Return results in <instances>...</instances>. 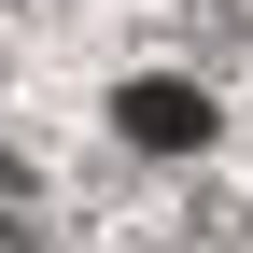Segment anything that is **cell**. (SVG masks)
Instances as JSON below:
<instances>
[{
    "mask_svg": "<svg viewBox=\"0 0 253 253\" xmlns=\"http://www.w3.org/2000/svg\"><path fill=\"white\" fill-rule=\"evenodd\" d=\"M113 141H126V155H155V169H197V155L225 141L211 71H126V84H113Z\"/></svg>",
    "mask_w": 253,
    "mask_h": 253,
    "instance_id": "cell-1",
    "label": "cell"
},
{
    "mask_svg": "<svg viewBox=\"0 0 253 253\" xmlns=\"http://www.w3.org/2000/svg\"><path fill=\"white\" fill-rule=\"evenodd\" d=\"M169 42L197 71H253V0H169Z\"/></svg>",
    "mask_w": 253,
    "mask_h": 253,
    "instance_id": "cell-2",
    "label": "cell"
},
{
    "mask_svg": "<svg viewBox=\"0 0 253 253\" xmlns=\"http://www.w3.org/2000/svg\"><path fill=\"white\" fill-rule=\"evenodd\" d=\"M183 239H197V253H239V239H253V211L225 197V183H183Z\"/></svg>",
    "mask_w": 253,
    "mask_h": 253,
    "instance_id": "cell-3",
    "label": "cell"
},
{
    "mask_svg": "<svg viewBox=\"0 0 253 253\" xmlns=\"http://www.w3.org/2000/svg\"><path fill=\"white\" fill-rule=\"evenodd\" d=\"M0 253H56V239H42V211H28V197L0 211Z\"/></svg>",
    "mask_w": 253,
    "mask_h": 253,
    "instance_id": "cell-4",
    "label": "cell"
},
{
    "mask_svg": "<svg viewBox=\"0 0 253 253\" xmlns=\"http://www.w3.org/2000/svg\"><path fill=\"white\" fill-rule=\"evenodd\" d=\"M14 197H42V183H28V155H0V211H14Z\"/></svg>",
    "mask_w": 253,
    "mask_h": 253,
    "instance_id": "cell-5",
    "label": "cell"
}]
</instances>
